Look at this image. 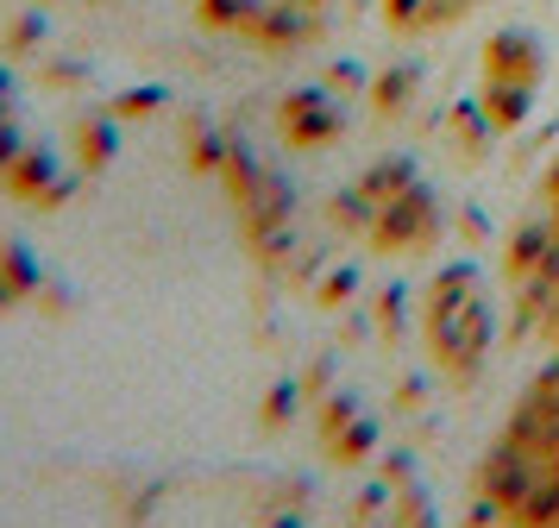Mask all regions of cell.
<instances>
[{"label": "cell", "mask_w": 559, "mask_h": 528, "mask_svg": "<svg viewBox=\"0 0 559 528\" xmlns=\"http://www.w3.org/2000/svg\"><path fill=\"white\" fill-rule=\"evenodd\" d=\"M478 491L503 523H559V365H547L528 397L515 402L509 427L484 459Z\"/></svg>", "instance_id": "obj_1"}, {"label": "cell", "mask_w": 559, "mask_h": 528, "mask_svg": "<svg viewBox=\"0 0 559 528\" xmlns=\"http://www.w3.org/2000/svg\"><path fill=\"white\" fill-rule=\"evenodd\" d=\"M421 333H428L433 365L465 384L478 377L484 352H490V333H497V308H490V290L472 265H453L428 283V308H421Z\"/></svg>", "instance_id": "obj_2"}, {"label": "cell", "mask_w": 559, "mask_h": 528, "mask_svg": "<svg viewBox=\"0 0 559 528\" xmlns=\"http://www.w3.org/2000/svg\"><path fill=\"white\" fill-rule=\"evenodd\" d=\"M540 45H534L528 32H503V38H490V63H484V114L490 126H515L528 114L534 89H540Z\"/></svg>", "instance_id": "obj_3"}, {"label": "cell", "mask_w": 559, "mask_h": 528, "mask_svg": "<svg viewBox=\"0 0 559 528\" xmlns=\"http://www.w3.org/2000/svg\"><path fill=\"white\" fill-rule=\"evenodd\" d=\"M7 189H13V196H26V201H38V208H63L76 183H70V176H57L51 151H20V157L7 164Z\"/></svg>", "instance_id": "obj_4"}, {"label": "cell", "mask_w": 559, "mask_h": 528, "mask_svg": "<svg viewBox=\"0 0 559 528\" xmlns=\"http://www.w3.org/2000/svg\"><path fill=\"white\" fill-rule=\"evenodd\" d=\"M283 132H289V145H328V139H340V107L321 95H289L283 101Z\"/></svg>", "instance_id": "obj_5"}, {"label": "cell", "mask_w": 559, "mask_h": 528, "mask_svg": "<svg viewBox=\"0 0 559 528\" xmlns=\"http://www.w3.org/2000/svg\"><path fill=\"white\" fill-rule=\"evenodd\" d=\"M38 283H45V271L32 265V251L20 246V239H0V290H7L13 302H26Z\"/></svg>", "instance_id": "obj_6"}, {"label": "cell", "mask_w": 559, "mask_h": 528, "mask_svg": "<svg viewBox=\"0 0 559 528\" xmlns=\"http://www.w3.org/2000/svg\"><path fill=\"white\" fill-rule=\"evenodd\" d=\"M76 151H82V164H88V171H102L107 157H114V126H107V120H82L76 126Z\"/></svg>", "instance_id": "obj_7"}, {"label": "cell", "mask_w": 559, "mask_h": 528, "mask_svg": "<svg viewBox=\"0 0 559 528\" xmlns=\"http://www.w3.org/2000/svg\"><path fill=\"white\" fill-rule=\"evenodd\" d=\"M20 151H26V145H20V132H13V126L0 120V176H7V164H13Z\"/></svg>", "instance_id": "obj_8"}, {"label": "cell", "mask_w": 559, "mask_h": 528, "mask_svg": "<svg viewBox=\"0 0 559 528\" xmlns=\"http://www.w3.org/2000/svg\"><path fill=\"white\" fill-rule=\"evenodd\" d=\"M0 120H7V75H0Z\"/></svg>", "instance_id": "obj_9"}]
</instances>
